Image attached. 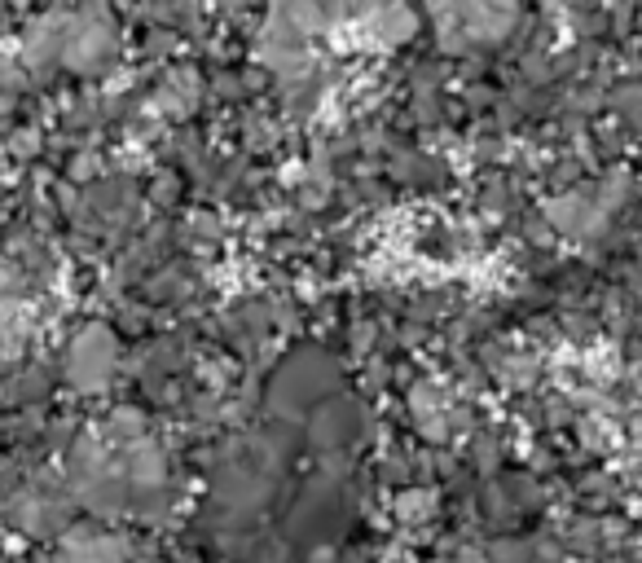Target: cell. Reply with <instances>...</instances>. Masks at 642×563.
Returning <instances> with one entry per match:
<instances>
[{
	"label": "cell",
	"instance_id": "obj_1",
	"mask_svg": "<svg viewBox=\"0 0 642 563\" xmlns=\"http://www.w3.org/2000/svg\"><path fill=\"white\" fill-rule=\"evenodd\" d=\"M427 511V498H405L401 506H396V515H405V520H414V515Z\"/></svg>",
	"mask_w": 642,
	"mask_h": 563
}]
</instances>
